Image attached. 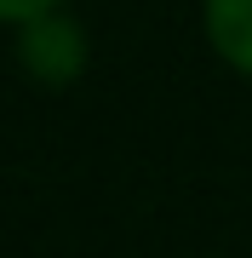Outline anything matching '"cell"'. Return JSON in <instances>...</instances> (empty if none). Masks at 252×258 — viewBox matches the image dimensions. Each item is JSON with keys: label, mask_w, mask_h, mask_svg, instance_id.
<instances>
[{"label": "cell", "mask_w": 252, "mask_h": 258, "mask_svg": "<svg viewBox=\"0 0 252 258\" xmlns=\"http://www.w3.org/2000/svg\"><path fill=\"white\" fill-rule=\"evenodd\" d=\"M23 69L35 75V81L46 86H63L75 81L80 63H86V35L75 18H63V12H46V18H29L23 23Z\"/></svg>", "instance_id": "1"}, {"label": "cell", "mask_w": 252, "mask_h": 258, "mask_svg": "<svg viewBox=\"0 0 252 258\" xmlns=\"http://www.w3.org/2000/svg\"><path fill=\"white\" fill-rule=\"evenodd\" d=\"M206 35L224 63L252 75V0H206Z\"/></svg>", "instance_id": "2"}, {"label": "cell", "mask_w": 252, "mask_h": 258, "mask_svg": "<svg viewBox=\"0 0 252 258\" xmlns=\"http://www.w3.org/2000/svg\"><path fill=\"white\" fill-rule=\"evenodd\" d=\"M63 0H0V18H18V23H29V18H46V12H57Z\"/></svg>", "instance_id": "3"}]
</instances>
